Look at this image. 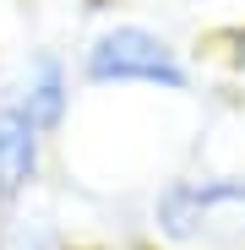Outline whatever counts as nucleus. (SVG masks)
I'll return each mask as SVG.
<instances>
[{
	"label": "nucleus",
	"mask_w": 245,
	"mask_h": 250,
	"mask_svg": "<svg viewBox=\"0 0 245 250\" xmlns=\"http://www.w3.org/2000/svg\"><path fill=\"white\" fill-rule=\"evenodd\" d=\"M55 158L60 142L11 93H0V212L44 201L55 190Z\"/></svg>",
	"instance_id": "4"
},
{
	"label": "nucleus",
	"mask_w": 245,
	"mask_h": 250,
	"mask_svg": "<svg viewBox=\"0 0 245 250\" xmlns=\"http://www.w3.org/2000/svg\"><path fill=\"white\" fill-rule=\"evenodd\" d=\"M153 250H245V163H180L136 201Z\"/></svg>",
	"instance_id": "2"
},
{
	"label": "nucleus",
	"mask_w": 245,
	"mask_h": 250,
	"mask_svg": "<svg viewBox=\"0 0 245 250\" xmlns=\"http://www.w3.org/2000/svg\"><path fill=\"white\" fill-rule=\"evenodd\" d=\"M82 239L88 234H76V223L49 207V196L11 212V250H82Z\"/></svg>",
	"instance_id": "5"
},
{
	"label": "nucleus",
	"mask_w": 245,
	"mask_h": 250,
	"mask_svg": "<svg viewBox=\"0 0 245 250\" xmlns=\"http://www.w3.org/2000/svg\"><path fill=\"white\" fill-rule=\"evenodd\" d=\"M0 11H6V0H0Z\"/></svg>",
	"instance_id": "8"
},
{
	"label": "nucleus",
	"mask_w": 245,
	"mask_h": 250,
	"mask_svg": "<svg viewBox=\"0 0 245 250\" xmlns=\"http://www.w3.org/2000/svg\"><path fill=\"white\" fill-rule=\"evenodd\" d=\"M82 250H153L142 234H120V239H82Z\"/></svg>",
	"instance_id": "6"
},
{
	"label": "nucleus",
	"mask_w": 245,
	"mask_h": 250,
	"mask_svg": "<svg viewBox=\"0 0 245 250\" xmlns=\"http://www.w3.org/2000/svg\"><path fill=\"white\" fill-rule=\"evenodd\" d=\"M0 250H11V212H0Z\"/></svg>",
	"instance_id": "7"
},
{
	"label": "nucleus",
	"mask_w": 245,
	"mask_h": 250,
	"mask_svg": "<svg viewBox=\"0 0 245 250\" xmlns=\"http://www.w3.org/2000/svg\"><path fill=\"white\" fill-rule=\"evenodd\" d=\"M76 76L88 98H163L180 104L196 98L201 82V60L185 38L158 22V17H136V11H98L82 38L71 44Z\"/></svg>",
	"instance_id": "1"
},
{
	"label": "nucleus",
	"mask_w": 245,
	"mask_h": 250,
	"mask_svg": "<svg viewBox=\"0 0 245 250\" xmlns=\"http://www.w3.org/2000/svg\"><path fill=\"white\" fill-rule=\"evenodd\" d=\"M0 93H11L55 142L71 136V125L82 114V98H88V93H82V76H76V60H71L66 44H27L11 60V71L0 76Z\"/></svg>",
	"instance_id": "3"
}]
</instances>
